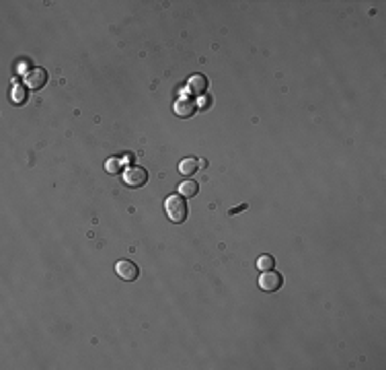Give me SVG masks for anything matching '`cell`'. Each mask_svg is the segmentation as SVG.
I'll return each mask as SVG.
<instances>
[{
  "label": "cell",
  "mask_w": 386,
  "mask_h": 370,
  "mask_svg": "<svg viewBox=\"0 0 386 370\" xmlns=\"http://www.w3.org/2000/svg\"><path fill=\"white\" fill-rule=\"evenodd\" d=\"M247 208H249V206H247V204H242V206H238V208H232L228 214H230V216H234V214H238V212H242V210H247Z\"/></svg>",
  "instance_id": "13"
},
{
  "label": "cell",
  "mask_w": 386,
  "mask_h": 370,
  "mask_svg": "<svg viewBox=\"0 0 386 370\" xmlns=\"http://www.w3.org/2000/svg\"><path fill=\"white\" fill-rule=\"evenodd\" d=\"M197 192H199V185L195 181H183L179 185V194L183 198H193V196H197Z\"/></svg>",
  "instance_id": "9"
},
{
  "label": "cell",
  "mask_w": 386,
  "mask_h": 370,
  "mask_svg": "<svg viewBox=\"0 0 386 370\" xmlns=\"http://www.w3.org/2000/svg\"><path fill=\"white\" fill-rule=\"evenodd\" d=\"M282 284H284L282 273H277V271H273V269H267V271H263V273L259 275V288H261L263 292H275V290L282 288Z\"/></svg>",
  "instance_id": "2"
},
{
  "label": "cell",
  "mask_w": 386,
  "mask_h": 370,
  "mask_svg": "<svg viewBox=\"0 0 386 370\" xmlns=\"http://www.w3.org/2000/svg\"><path fill=\"white\" fill-rule=\"evenodd\" d=\"M271 267H275L273 255H261L259 259H257V269H259V271H267V269H271Z\"/></svg>",
  "instance_id": "10"
},
{
  "label": "cell",
  "mask_w": 386,
  "mask_h": 370,
  "mask_svg": "<svg viewBox=\"0 0 386 370\" xmlns=\"http://www.w3.org/2000/svg\"><path fill=\"white\" fill-rule=\"evenodd\" d=\"M11 97L15 103H23L25 101V86H15L13 92H11Z\"/></svg>",
  "instance_id": "11"
},
{
  "label": "cell",
  "mask_w": 386,
  "mask_h": 370,
  "mask_svg": "<svg viewBox=\"0 0 386 370\" xmlns=\"http://www.w3.org/2000/svg\"><path fill=\"white\" fill-rule=\"evenodd\" d=\"M199 103H201L199 107H203V109H205V107H207V103H209V99H203V101H199Z\"/></svg>",
  "instance_id": "14"
},
{
  "label": "cell",
  "mask_w": 386,
  "mask_h": 370,
  "mask_svg": "<svg viewBox=\"0 0 386 370\" xmlns=\"http://www.w3.org/2000/svg\"><path fill=\"white\" fill-rule=\"evenodd\" d=\"M107 171L109 173H117L119 171V161H107Z\"/></svg>",
  "instance_id": "12"
},
{
  "label": "cell",
  "mask_w": 386,
  "mask_h": 370,
  "mask_svg": "<svg viewBox=\"0 0 386 370\" xmlns=\"http://www.w3.org/2000/svg\"><path fill=\"white\" fill-rule=\"evenodd\" d=\"M197 169H199V163H197L195 159H183V161L179 163V173L185 175V177L193 175Z\"/></svg>",
  "instance_id": "8"
},
{
  "label": "cell",
  "mask_w": 386,
  "mask_h": 370,
  "mask_svg": "<svg viewBox=\"0 0 386 370\" xmlns=\"http://www.w3.org/2000/svg\"><path fill=\"white\" fill-rule=\"evenodd\" d=\"M187 88H189L191 95H203L207 90V78L203 74H193L187 80Z\"/></svg>",
  "instance_id": "7"
},
{
  "label": "cell",
  "mask_w": 386,
  "mask_h": 370,
  "mask_svg": "<svg viewBox=\"0 0 386 370\" xmlns=\"http://www.w3.org/2000/svg\"><path fill=\"white\" fill-rule=\"evenodd\" d=\"M46 82H48V74H46V70H41V68H33V70H29L25 74V84L29 88H33V90L46 86Z\"/></svg>",
  "instance_id": "5"
},
{
  "label": "cell",
  "mask_w": 386,
  "mask_h": 370,
  "mask_svg": "<svg viewBox=\"0 0 386 370\" xmlns=\"http://www.w3.org/2000/svg\"><path fill=\"white\" fill-rule=\"evenodd\" d=\"M123 181H125V185H130V188H142L148 181V173H146V169H140V167H127L123 171Z\"/></svg>",
  "instance_id": "3"
},
{
  "label": "cell",
  "mask_w": 386,
  "mask_h": 370,
  "mask_svg": "<svg viewBox=\"0 0 386 370\" xmlns=\"http://www.w3.org/2000/svg\"><path fill=\"white\" fill-rule=\"evenodd\" d=\"M173 109H175V113H177L179 117L187 119V117H191V115L197 111V105H195V101L189 99V97H179Z\"/></svg>",
  "instance_id": "6"
},
{
  "label": "cell",
  "mask_w": 386,
  "mask_h": 370,
  "mask_svg": "<svg viewBox=\"0 0 386 370\" xmlns=\"http://www.w3.org/2000/svg\"><path fill=\"white\" fill-rule=\"evenodd\" d=\"M115 271H117V275L121 278V280H125V282H134L136 278L140 275V267L134 261H127V259L117 261L115 263Z\"/></svg>",
  "instance_id": "4"
},
{
  "label": "cell",
  "mask_w": 386,
  "mask_h": 370,
  "mask_svg": "<svg viewBox=\"0 0 386 370\" xmlns=\"http://www.w3.org/2000/svg\"><path fill=\"white\" fill-rule=\"evenodd\" d=\"M164 210H166V216L173 220V222H177V224H181V222H185V218H187V214H189V210H187V204H185V198L179 194H173V196H168L166 198V202H164Z\"/></svg>",
  "instance_id": "1"
}]
</instances>
